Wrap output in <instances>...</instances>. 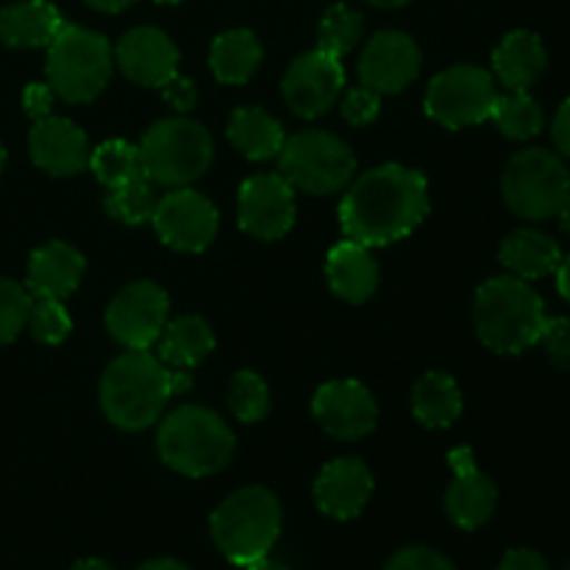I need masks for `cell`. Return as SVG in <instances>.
<instances>
[{
  "label": "cell",
  "mask_w": 570,
  "mask_h": 570,
  "mask_svg": "<svg viewBox=\"0 0 570 570\" xmlns=\"http://www.w3.org/2000/svg\"><path fill=\"white\" fill-rule=\"evenodd\" d=\"M365 3L379 6V9H401V6H406L410 0H365Z\"/></svg>",
  "instance_id": "cell-50"
},
{
  "label": "cell",
  "mask_w": 570,
  "mask_h": 570,
  "mask_svg": "<svg viewBox=\"0 0 570 570\" xmlns=\"http://www.w3.org/2000/svg\"><path fill=\"white\" fill-rule=\"evenodd\" d=\"M379 109H382V95L367 87L351 89L343 98V117L351 126H367L376 120Z\"/></svg>",
  "instance_id": "cell-39"
},
{
  "label": "cell",
  "mask_w": 570,
  "mask_h": 570,
  "mask_svg": "<svg viewBox=\"0 0 570 570\" xmlns=\"http://www.w3.org/2000/svg\"><path fill=\"white\" fill-rule=\"evenodd\" d=\"M507 206L527 220L557 217L570 195V173L554 150L527 148L515 154L501 176Z\"/></svg>",
  "instance_id": "cell-9"
},
{
  "label": "cell",
  "mask_w": 570,
  "mask_h": 570,
  "mask_svg": "<svg viewBox=\"0 0 570 570\" xmlns=\"http://www.w3.org/2000/svg\"><path fill=\"white\" fill-rule=\"evenodd\" d=\"M70 570H115V568H111L109 562L95 560V557H89V560H78L76 566H72Z\"/></svg>",
  "instance_id": "cell-47"
},
{
  "label": "cell",
  "mask_w": 570,
  "mask_h": 570,
  "mask_svg": "<svg viewBox=\"0 0 570 570\" xmlns=\"http://www.w3.org/2000/svg\"><path fill=\"white\" fill-rule=\"evenodd\" d=\"M156 3H165V6H173V3H181V0H156Z\"/></svg>",
  "instance_id": "cell-52"
},
{
  "label": "cell",
  "mask_w": 570,
  "mask_h": 570,
  "mask_svg": "<svg viewBox=\"0 0 570 570\" xmlns=\"http://www.w3.org/2000/svg\"><path fill=\"white\" fill-rule=\"evenodd\" d=\"M551 134H554V145L557 150H560L562 159L570 161V98L560 106V111H557Z\"/></svg>",
  "instance_id": "cell-43"
},
{
  "label": "cell",
  "mask_w": 570,
  "mask_h": 570,
  "mask_svg": "<svg viewBox=\"0 0 570 570\" xmlns=\"http://www.w3.org/2000/svg\"><path fill=\"white\" fill-rule=\"evenodd\" d=\"M429 215V184L423 173L401 165H382L351 184L340 204L345 239L382 248L415 232Z\"/></svg>",
  "instance_id": "cell-1"
},
{
  "label": "cell",
  "mask_w": 570,
  "mask_h": 570,
  "mask_svg": "<svg viewBox=\"0 0 570 570\" xmlns=\"http://www.w3.org/2000/svg\"><path fill=\"white\" fill-rule=\"evenodd\" d=\"M115 67L109 39L81 26H61L48 45V83L67 104H89L106 89Z\"/></svg>",
  "instance_id": "cell-7"
},
{
  "label": "cell",
  "mask_w": 570,
  "mask_h": 570,
  "mask_svg": "<svg viewBox=\"0 0 570 570\" xmlns=\"http://www.w3.org/2000/svg\"><path fill=\"white\" fill-rule=\"evenodd\" d=\"M373 495V473L371 468L354 456L334 460L317 473L315 479V501L323 515L334 521H351L367 507Z\"/></svg>",
  "instance_id": "cell-20"
},
{
  "label": "cell",
  "mask_w": 570,
  "mask_h": 570,
  "mask_svg": "<svg viewBox=\"0 0 570 570\" xmlns=\"http://www.w3.org/2000/svg\"><path fill=\"white\" fill-rule=\"evenodd\" d=\"M234 432L217 412L206 406H178L161 421L156 449L161 462L189 479L223 471L234 456Z\"/></svg>",
  "instance_id": "cell-4"
},
{
  "label": "cell",
  "mask_w": 570,
  "mask_h": 570,
  "mask_svg": "<svg viewBox=\"0 0 570 570\" xmlns=\"http://www.w3.org/2000/svg\"><path fill=\"white\" fill-rule=\"evenodd\" d=\"M421 72V50L415 39L401 31H379L365 45L360 59V78L379 95H395L410 87Z\"/></svg>",
  "instance_id": "cell-16"
},
{
  "label": "cell",
  "mask_w": 570,
  "mask_h": 570,
  "mask_svg": "<svg viewBox=\"0 0 570 570\" xmlns=\"http://www.w3.org/2000/svg\"><path fill=\"white\" fill-rule=\"evenodd\" d=\"M312 412L323 432L337 440H362L376 429L379 406L371 390L354 379L323 384L312 399Z\"/></svg>",
  "instance_id": "cell-15"
},
{
  "label": "cell",
  "mask_w": 570,
  "mask_h": 570,
  "mask_svg": "<svg viewBox=\"0 0 570 570\" xmlns=\"http://www.w3.org/2000/svg\"><path fill=\"white\" fill-rule=\"evenodd\" d=\"M228 406L239 423H259L271 412V390L254 371L234 373L228 382Z\"/></svg>",
  "instance_id": "cell-34"
},
{
  "label": "cell",
  "mask_w": 570,
  "mask_h": 570,
  "mask_svg": "<svg viewBox=\"0 0 570 570\" xmlns=\"http://www.w3.org/2000/svg\"><path fill=\"white\" fill-rule=\"evenodd\" d=\"M115 65L139 87H165L178 72V48L159 28H134L117 42Z\"/></svg>",
  "instance_id": "cell-17"
},
{
  "label": "cell",
  "mask_w": 570,
  "mask_h": 570,
  "mask_svg": "<svg viewBox=\"0 0 570 570\" xmlns=\"http://www.w3.org/2000/svg\"><path fill=\"white\" fill-rule=\"evenodd\" d=\"M557 289H560L562 298L570 304V254L562 256L560 267H557Z\"/></svg>",
  "instance_id": "cell-45"
},
{
  "label": "cell",
  "mask_w": 570,
  "mask_h": 570,
  "mask_svg": "<svg viewBox=\"0 0 570 570\" xmlns=\"http://www.w3.org/2000/svg\"><path fill=\"white\" fill-rule=\"evenodd\" d=\"M53 87L50 83H28L26 92H22V106H26V115L33 120H42L50 117L53 109Z\"/></svg>",
  "instance_id": "cell-40"
},
{
  "label": "cell",
  "mask_w": 570,
  "mask_h": 570,
  "mask_svg": "<svg viewBox=\"0 0 570 570\" xmlns=\"http://www.w3.org/2000/svg\"><path fill=\"white\" fill-rule=\"evenodd\" d=\"M412 412L426 429H449L462 415V393L445 373H426L412 387Z\"/></svg>",
  "instance_id": "cell-29"
},
{
  "label": "cell",
  "mask_w": 570,
  "mask_h": 570,
  "mask_svg": "<svg viewBox=\"0 0 570 570\" xmlns=\"http://www.w3.org/2000/svg\"><path fill=\"white\" fill-rule=\"evenodd\" d=\"M31 304V293L22 284L0 278V345L17 340V334L28 326Z\"/></svg>",
  "instance_id": "cell-36"
},
{
  "label": "cell",
  "mask_w": 570,
  "mask_h": 570,
  "mask_svg": "<svg viewBox=\"0 0 570 570\" xmlns=\"http://www.w3.org/2000/svg\"><path fill=\"white\" fill-rule=\"evenodd\" d=\"M28 150L33 165L50 176H76L89 165V139L81 128L67 117H42L33 120L28 134Z\"/></svg>",
  "instance_id": "cell-19"
},
{
  "label": "cell",
  "mask_w": 570,
  "mask_h": 570,
  "mask_svg": "<svg viewBox=\"0 0 570 570\" xmlns=\"http://www.w3.org/2000/svg\"><path fill=\"white\" fill-rule=\"evenodd\" d=\"M189 384L187 371L167 367L148 351H126L100 379V406L117 429L142 432L159 421L167 401Z\"/></svg>",
  "instance_id": "cell-2"
},
{
  "label": "cell",
  "mask_w": 570,
  "mask_h": 570,
  "mask_svg": "<svg viewBox=\"0 0 570 570\" xmlns=\"http://www.w3.org/2000/svg\"><path fill=\"white\" fill-rule=\"evenodd\" d=\"M159 89H161V95H165L167 104L178 111H189L195 106V100H198V92H195L193 81L184 76H178V72L165 83V87H159Z\"/></svg>",
  "instance_id": "cell-41"
},
{
  "label": "cell",
  "mask_w": 570,
  "mask_h": 570,
  "mask_svg": "<svg viewBox=\"0 0 570 570\" xmlns=\"http://www.w3.org/2000/svg\"><path fill=\"white\" fill-rule=\"evenodd\" d=\"M495 570H549V562L543 560V554L532 549H512L507 551L504 560L499 562Z\"/></svg>",
  "instance_id": "cell-42"
},
{
  "label": "cell",
  "mask_w": 570,
  "mask_h": 570,
  "mask_svg": "<svg viewBox=\"0 0 570 570\" xmlns=\"http://www.w3.org/2000/svg\"><path fill=\"white\" fill-rule=\"evenodd\" d=\"M538 343L543 345L551 365L570 371V317H546Z\"/></svg>",
  "instance_id": "cell-37"
},
{
  "label": "cell",
  "mask_w": 570,
  "mask_h": 570,
  "mask_svg": "<svg viewBox=\"0 0 570 570\" xmlns=\"http://www.w3.org/2000/svg\"><path fill=\"white\" fill-rule=\"evenodd\" d=\"M156 204H159V195H156V184L148 181L145 176L131 178V181L120 184L109 193L106 198V209L115 220L128 223V226H139V223L154 220Z\"/></svg>",
  "instance_id": "cell-32"
},
{
  "label": "cell",
  "mask_w": 570,
  "mask_h": 570,
  "mask_svg": "<svg viewBox=\"0 0 570 570\" xmlns=\"http://www.w3.org/2000/svg\"><path fill=\"white\" fill-rule=\"evenodd\" d=\"M499 100L493 76L482 67L456 65L440 72L426 89V115L440 126L468 128L490 120Z\"/></svg>",
  "instance_id": "cell-10"
},
{
  "label": "cell",
  "mask_w": 570,
  "mask_h": 570,
  "mask_svg": "<svg viewBox=\"0 0 570 570\" xmlns=\"http://www.w3.org/2000/svg\"><path fill=\"white\" fill-rule=\"evenodd\" d=\"M28 328L33 337L45 345H59L70 337L72 317L61 306V301L53 298H37L28 312Z\"/></svg>",
  "instance_id": "cell-35"
},
{
  "label": "cell",
  "mask_w": 570,
  "mask_h": 570,
  "mask_svg": "<svg viewBox=\"0 0 570 570\" xmlns=\"http://www.w3.org/2000/svg\"><path fill=\"white\" fill-rule=\"evenodd\" d=\"M387 570H456V566L440 551L426 549V546H410L387 562Z\"/></svg>",
  "instance_id": "cell-38"
},
{
  "label": "cell",
  "mask_w": 570,
  "mask_h": 570,
  "mask_svg": "<svg viewBox=\"0 0 570 570\" xmlns=\"http://www.w3.org/2000/svg\"><path fill=\"white\" fill-rule=\"evenodd\" d=\"M362 33H365V20H362L360 11L345 3H334L328 6L321 26H317V48L340 59L360 45Z\"/></svg>",
  "instance_id": "cell-33"
},
{
  "label": "cell",
  "mask_w": 570,
  "mask_h": 570,
  "mask_svg": "<svg viewBox=\"0 0 570 570\" xmlns=\"http://www.w3.org/2000/svg\"><path fill=\"white\" fill-rule=\"evenodd\" d=\"M282 532V507L265 488H243L212 515V538L234 566L265 560Z\"/></svg>",
  "instance_id": "cell-5"
},
{
  "label": "cell",
  "mask_w": 570,
  "mask_h": 570,
  "mask_svg": "<svg viewBox=\"0 0 570 570\" xmlns=\"http://www.w3.org/2000/svg\"><path fill=\"white\" fill-rule=\"evenodd\" d=\"M499 259L510 271V276L534 282V278H546L557 273L562 262V250L549 234L538 232V228H518V232L507 234V239L501 243Z\"/></svg>",
  "instance_id": "cell-24"
},
{
  "label": "cell",
  "mask_w": 570,
  "mask_h": 570,
  "mask_svg": "<svg viewBox=\"0 0 570 570\" xmlns=\"http://www.w3.org/2000/svg\"><path fill=\"white\" fill-rule=\"evenodd\" d=\"M89 167H92L95 178L109 189L142 176L139 148L131 142H122V139H109L100 148H95L92 156H89Z\"/></svg>",
  "instance_id": "cell-31"
},
{
  "label": "cell",
  "mask_w": 570,
  "mask_h": 570,
  "mask_svg": "<svg viewBox=\"0 0 570 570\" xmlns=\"http://www.w3.org/2000/svg\"><path fill=\"white\" fill-rule=\"evenodd\" d=\"M137 570H189L184 562L178 560H167V557H161V560H150L145 562V566H139Z\"/></svg>",
  "instance_id": "cell-46"
},
{
  "label": "cell",
  "mask_w": 570,
  "mask_h": 570,
  "mask_svg": "<svg viewBox=\"0 0 570 570\" xmlns=\"http://www.w3.org/2000/svg\"><path fill=\"white\" fill-rule=\"evenodd\" d=\"M170 317L167 293L154 282H134L111 298L106 328L128 351H148L159 343Z\"/></svg>",
  "instance_id": "cell-11"
},
{
  "label": "cell",
  "mask_w": 570,
  "mask_h": 570,
  "mask_svg": "<svg viewBox=\"0 0 570 570\" xmlns=\"http://www.w3.org/2000/svg\"><path fill=\"white\" fill-rule=\"evenodd\" d=\"M226 134L234 148L243 156H248L250 161L273 159L284 145L282 122L273 115H267L265 109H256V106H245V109L234 111L228 117Z\"/></svg>",
  "instance_id": "cell-27"
},
{
  "label": "cell",
  "mask_w": 570,
  "mask_h": 570,
  "mask_svg": "<svg viewBox=\"0 0 570 570\" xmlns=\"http://www.w3.org/2000/svg\"><path fill=\"white\" fill-rule=\"evenodd\" d=\"M245 570H289L287 566H282V562H273V560H256L250 562V566H245Z\"/></svg>",
  "instance_id": "cell-48"
},
{
  "label": "cell",
  "mask_w": 570,
  "mask_h": 570,
  "mask_svg": "<svg viewBox=\"0 0 570 570\" xmlns=\"http://www.w3.org/2000/svg\"><path fill=\"white\" fill-rule=\"evenodd\" d=\"M326 276L332 293L348 304H365L379 287V265L371 248L354 239H343L328 250Z\"/></svg>",
  "instance_id": "cell-22"
},
{
  "label": "cell",
  "mask_w": 570,
  "mask_h": 570,
  "mask_svg": "<svg viewBox=\"0 0 570 570\" xmlns=\"http://www.w3.org/2000/svg\"><path fill=\"white\" fill-rule=\"evenodd\" d=\"M83 276V256L67 243H48L28 262V293L37 298L65 301L76 293Z\"/></svg>",
  "instance_id": "cell-21"
},
{
  "label": "cell",
  "mask_w": 570,
  "mask_h": 570,
  "mask_svg": "<svg viewBox=\"0 0 570 570\" xmlns=\"http://www.w3.org/2000/svg\"><path fill=\"white\" fill-rule=\"evenodd\" d=\"M154 228L161 243L170 248L184 250V254H200L217 237V217L215 204L200 193L187 187H176L161 195L154 212Z\"/></svg>",
  "instance_id": "cell-12"
},
{
  "label": "cell",
  "mask_w": 570,
  "mask_h": 570,
  "mask_svg": "<svg viewBox=\"0 0 570 570\" xmlns=\"http://www.w3.org/2000/svg\"><path fill=\"white\" fill-rule=\"evenodd\" d=\"M87 6H92L95 11H106V14H117V11H126L128 6H134L137 0H83Z\"/></svg>",
  "instance_id": "cell-44"
},
{
  "label": "cell",
  "mask_w": 570,
  "mask_h": 570,
  "mask_svg": "<svg viewBox=\"0 0 570 570\" xmlns=\"http://www.w3.org/2000/svg\"><path fill=\"white\" fill-rule=\"evenodd\" d=\"M262 61V45L254 31L248 28H234L220 33L212 42L209 65L217 81L223 83H245L254 78L256 67Z\"/></svg>",
  "instance_id": "cell-28"
},
{
  "label": "cell",
  "mask_w": 570,
  "mask_h": 570,
  "mask_svg": "<svg viewBox=\"0 0 570 570\" xmlns=\"http://www.w3.org/2000/svg\"><path fill=\"white\" fill-rule=\"evenodd\" d=\"M476 334L495 354H523L538 345L546 326V304L534 287L515 276L484 282L473 304Z\"/></svg>",
  "instance_id": "cell-3"
},
{
  "label": "cell",
  "mask_w": 570,
  "mask_h": 570,
  "mask_svg": "<svg viewBox=\"0 0 570 570\" xmlns=\"http://www.w3.org/2000/svg\"><path fill=\"white\" fill-rule=\"evenodd\" d=\"M215 351V334L212 326L198 315H181L167 321L159 337V360L176 371L198 367L206 356Z\"/></svg>",
  "instance_id": "cell-26"
},
{
  "label": "cell",
  "mask_w": 570,
  "mask_h": 570,
  "mask_svg": "<svg viewBox=\"0 0 570 570\" xmlns=\"http://www.w3.org/2000/svg\"><path fill=\"white\" fill-rule=\"evenodd\" d=\"M343 83L345 72L337 56L317 48L298 56L289 65L287 76L282 81V92L295 115L304 117V120H315V117L326 115L337 104Z\"/></svg>",
  "instance_id": "cell-13"
},
{
  "label": "cell",
  "mask_w": 570,
  "mask_h": 570,
  "mask_svg": "<svg viewBox=\"0 0 570 570\" xmlns=\"http://www.w3.org/2000/svg\"><path fill=\"white\" fill-rule=\"evenodd\" d=\"M557 217H560V226H562V232L568 234L570 237V195L566 198V204H562V209L557 212Z\"/></svg>",
  "instance_id": "cell-49"
},
{
  "label": "cell",
  "mask_w": 570,
  "mask_h": 570,
  "mask_svg": "<svg viewBox=\"0 0 570 570\" xmlns=\"http://www.w3.org/2000/svg\"><path fill=\"white\" fill-rule=\"evenodd\" d=\"M59 9L48 0H22L0 11V42L9 48H42L61 31Z\"/></svg>",
  "instance_id": "cell-25"
},
{
  "label": "cell",
  "mask_w": 570,
  "mask_h": 570,
  "mask_svg": "<svg viewBox=\"0 0 570 570\" xmlns=\"http://www.w3.org/2000/svg\"><path fill=\"white\" fill-rule=\"evenodd\" d=\"M3 167H6V148L0 145V173H3Z\"/></svg>",
  "instance_id": "cell-51"
},
{
  "label": "cell",
  "mask_w": 570,
  "mask_h": 570,
  "mask_svg": "<svg viewBox=\"0 0 570 570\" xmlns=\"http://www.w3.org/2000/svg\"><path fill=\"white\" fill-rule=\"evenodd\" d=\"M546 65H549L546 45L532 31L507 33L499 48L493 50L495 78L510 92H529L543 78Z\"/></svg>",
  "instance_id": "cell-23"
},
{
  "label": "cell",
  "mask_w": 570,
  "mask_h": 570,
  "mask_svg": "<svg viewBox=\"0 0 570 570\" xmlns=\"http://www.w3.org/2000/svg\"><path fill=\"white\" fill-rule=\"evenodd\" d=\"M295 223V189L278 173L250 176L239 187V228L256 239H278Z\"/></svg>",
  "instance_id": "cell-14"
},
{
  "label": "cell",
  "mask_w": 570,
  "mask_h": 570,
  "mask_svg": "<svg viewBox=\"0 0 570 570\" xmlns=\"http://www.w3.org/2000/svg\"><path fill=\"white\" fill-rule=\"evenodd\" d=\"M568 570H570V566H568Z\"/></svg>",
  "instance_id": "cell-53"
},
{
  "label": "cell",
  "mask_w": 570,
  "mask_h": 570,
  "mask_svg": "<svg viewBox=\"0 0 570 570\" xmlns=\"http://www.w3.org/2000/svg\"><path fill=\"white\" fill-rule=\"evenodd\" d=\"M493 122L510 139H532L543 131V109L529 92L499 95L493 106Z\"/></svg>",
  "instance_id": "cell-30"
},
{
  "label": "cell",
  "mask_w": 570,
  "mask_h": 570,
  "mask_svg": "<svg viewBox=\"0 0 570 570\" xmlns=\"http://www.w3.org/2000/svg\"><path fill=\"white\" fill-rule=\"evenodd\" d=\"M449 462L454 471V482L445 493V512L454 527L473 532L493 518L499 490L479 471L471 449H454L449 454Z\"/></svg>",
  "instance_id": "cell-18"
},
{
  "label": "cell",
  "mask_w": 570,
  "mask_h": 570,
  "mask_svg": "<svg viewBox=\"0 0 570 570\" xmlns=\"http://www.w3.org/2000/svg\"><path fill=\"white\" fill-rule=\"evenodd\" d=\"M278 176L301 193L334 195L356 176V156L334 134L301 131L284 139L278 150Z\"/></svg>",
  "instance_id": "cell-8"
},
{
  "label": "cell",
  "mask_w": 570,
  "mask_h": 570,
  "mask_svg": "<svg viewBox=\"0 0 570 570\" xmlns=\"http://www.w3.org/2000/svg\"><path fill=\"white\" fill-rule=\"evenodd\" d=\"M139 148L142 176L156 187H187L198 181L212 165L215 145L200 122L187 117H167L145 131Z\"/></svg>",
  "instance_id": "cell-6"
}]
</instances>
